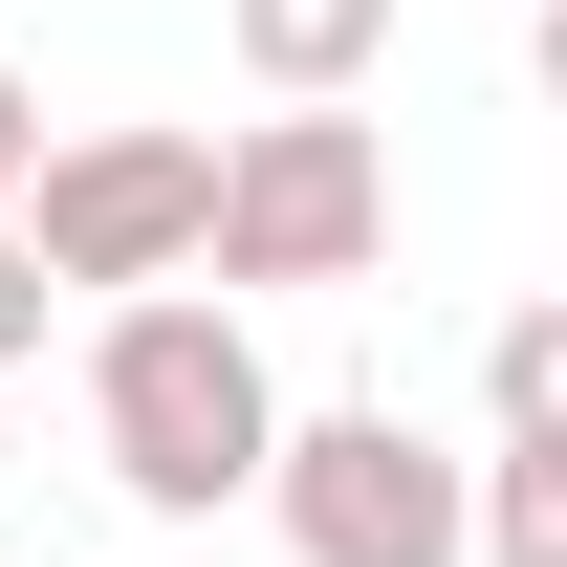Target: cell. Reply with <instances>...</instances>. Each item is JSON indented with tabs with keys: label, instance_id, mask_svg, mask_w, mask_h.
<instances>
[{
	"label": "cell",
	"instance_id": "1",
	"mask_svg": "<svg viewBox=\"0 0 567 567\" xmlns=\"http://www.w3.org/2000/svg\"><path fill=\"white\" fill-rule=\"evenodd\" d=\"M87 436H110V481L153 524H218V502H262V436H284V371L240 328V284H110V328H87Z\"/></svg>",
	"mask_w": 567,
	"mask_h": 567
},
{
	"label": "cell",
	"instance_id": "2",
	"mask_svg": "<svg viewBox=\"0 0 567 567\" xmlns=\"http://www.w3.org/2000/svg\"><path fill=\"white\" fill-rule=\"evenodd\" d=\"M393 262V153L371 110H262L197 197V284H371Z\"/></svg>",
	"mask_w": 567,
	"mask_h": 567
},
{
	"label": "cell",
	"instance_id": "3",
	"mask_svg": "<svg viewBox=\"0 0 567 567\" xmlns=\"http://www.w3.org/2000/svg\"><path fill=\"white\" fill-rule=\"evenodd\" d=\"M197 197H218V132H153V110H110V132H44L22 153V262L66 284V306H110V284H197Z\"/></svg>",
	"mask_w": 567,
	"mask_h": 567
},
{
	"label": "cell",
	"instance_id": "4",
	"mask_svg": "<svg viewBox=\"0 0 567 567\" xmlns=\"http://www.w3.org/2000/svg\"><path fill=\"white\" fill-rule=\"evenodd\" d=\"M262 502H284L306 567H458V436H415L393 393L284 415V436H262Z\"/></svg>",
	"mask_w": 567,
	"mask_h": 567
},
{
	"label": "cell",
	"instance_id": "5",
	"mask_svg": "<svg viewBox=\"0 0 567 567\" xmlns=\"http://www.w3.org/2000/svg\"><path fill=\"white\" fill-rule=\"evenodd\" d=\"M218 44H240L262 110H350V87L393 66V0H218Z\"/></svg>",
	"mask_w": 567,
	"mask_h": 567
},
{
	"label": "cell",
	"instance_id": "6",
	"mask_svg": "<svg viewBox=\"0 0 567 567\" xmlns=\"http://www.w3.org/2000/svg\"><path fill=\"white\" fill-rule=\"evenodd\" d=\"M481 436H567V306H502L481 328Z\"/></svg>",
	"mask_w": 567,
	"mask_h": 567
},
{
	"label": "cell",
	"instance_id": "7",
	"mask_svg": "<svg viewBox=\"0 0 567 567\" xmlns=\"http://www.w3.org/2000/svg\"><path fill=\"white\" fill-rule=\"evenodd\" d=\"M44 306H66V284H44V262H22V218H0V371H22V350H44Z\"/></svg>",
	"mask_w": 567,
	"mask_h": 567
},
{
	"label": "cell",
	"instance_id": "8",
	"mask_svg": "<svg viewBox=\"0 0 567 567\" xmlns=\"http://www.w3.org/2000/svg\"><path fill=\"white\" fill-rule=\"evenodd\" d=\"M22 153H44V87H22V66H0V197H22Z\"/></svg>",
	"mask_w": 567,
	"mask_h": 567
}]
</instances>
